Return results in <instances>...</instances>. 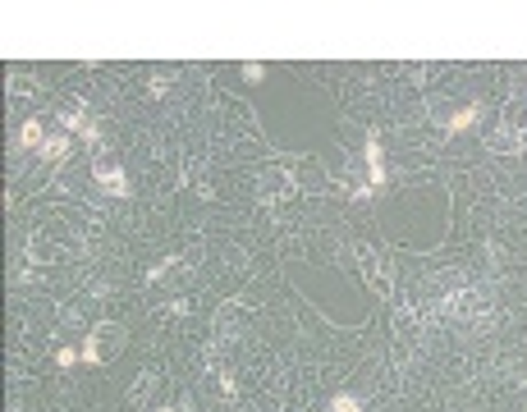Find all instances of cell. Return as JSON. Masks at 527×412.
<instances>
[{
    "mask_svg": "<svg viewBox=\"0 0 527 412\" xmlns=\"http://www.w3.org/2000/svg\"><path fill=\"white\" fill-rule=\"evenodd\" d=\"M119 335H124V330H119L115 321H101V326L92 330V339L83 344V362H88V366H101V362H106V344H110V339H119Z\"/></svg>",
    "mask_w": 527,
    "mask_h": 412,
    "instance_id": "obj_1",
    "label": "cell"
},
{
    "mask_svg": "<svg viewBox=\"0 0 527 412\" xmlns=\"http://www.w3.org/2000/svg\"><path fill=\"white\" fill-rule=\"evenodd\" d=\"M92 174H97V183L110 192V197H124V192H128V179H124V170H119V165L97 161V165H92Z\"/></svg>",
    "mask_w": 527,
    "mask_h": 412,
    "instance_id": "obj_2",
    "label": "cell"
},
{
    "mask_svg": "<svg viewBox=\"0 0 527 412\" xmlns=\"http://www.w3.org/2000/svg\"><path fill=\"white\" fill-rule=\"evenodd\" d=\"M367 174H371V188H376V183H385V161H381V142H376V133L367 138Z\"/></svg>",
    "mask_w": 527,
    "mask_h": 412,
    "instance_id": "obj_3",
    "label": "cell"
},
{
    "mask_svg": "<svg viewBox=\"0 0 527 412\" xmlns=\"http://www.w3.org/2000/svg\"><path fill=\"white\" fill-rule=\"evenodd\" d=\"M19 147H46V128H41V119H28V124L19 128Z\"/></svg>",
    "mask_w": 527,
    "mask_h": 412,
    "instance_id": "obj_4",
    "label": "cell"
},
{
    "mask_svg": "<svg viewBox=\"0 0 527 412\" xmlns=\"http://www.w3.org/2000/svg\"><path fill=\"white\" fill-rule=\"evenodd\" d=\"M65 152H69V138H46V147H41V161H46V165H60V161H65Z\"/></svg>",
    "mask_w": 527,
    "mask_h": 412,
    "instance_id": "obj_5",
    "label": "cell"
},
{
    "mask_svg": "<svg viewBox=\"0 0 527 412\" xmlns=\"http://www.w3.org/2000/svg\"><path fill=\"white\" fill-rule=\"evenodd\" d=\"M495 152H523V133H500Z\"/></svg>",
    "mask_w": 527,
    "mask_h": 412,
    "instance_id": "obj_6",
    "label": "cell"
},
{
    "mask_svg": "<svg viewBox=\"0 0 527 412\" xmlns=\"http://www.w3.org/2000/svg\"><path fill=\"white\" fill-rule=\"evenodd\" d=\"M472 119H477V106H463V110H459V115H454V119H449V133H454V128H468V124H472Z\"/></svg>",
    "mask_w": 527,
    "mask_h": 412,
    "instance_id": "obj_7",
    "label": "cell"
},
{
    "mask_svg": "<svg viewBox=\"0 0 527 412\" xmlns=\"http://www.w3.org/2000/svg\"><path fill=\"white\" fill-rule=\"evenodd\" d=\"M331 408H335V412H362V403H358V399H349V394H335Z\"/></svg>",
    "mask_w": 527,
    "mask_h": 412,
    "instance_id": "obj_8",
    "label": "cell"
},
{
    "mask_svg": "<svg viewBox=\"0 0 527 412\" xmlns=\"http://www.w3.org/2000/svg\"><path fill=\"white\" fill-rule=\"evenodd\" d=\"M55 362H60V366H74V362H79V353H74V348H60Z\"/></svg>",
    "mask_w": 527,
    "mask_h": 412,
    "instance_id": "obj_9",
    "label": "cell"
},
{
    "mask_svg": "<svg viewBox=\"0 0 527 412\" xmlns=\"http://www.w3.org/2000/svg\"><path fill=\"white\" fill-rule=\"evenodd\" d=\"M156 412H170V408H156Z\"/></svg>",
    "mask_w": 527,
    "mask_h": 412,
    "instance_id": "obj_10",
    "label": "cell"
}]
</instances>
